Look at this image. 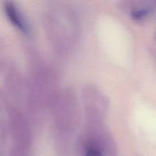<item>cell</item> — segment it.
I'll use <instances>...</instances> for the list:
<instances>
[{"mask_svg": "<svg viewBox=\"0 0 156 156\" xmlns=\"http://www.w3.org/2000/svg\"><path fill=\"white\" fill-rule=\"evenodd\" d=\"M77 18L74 10L66 5L53 6L46 13V31L57 53L66 54L76 46L79 35Z\"/></svg>", "mask_w": 156, "mask_h": 156, "instance_id": "1", "label": "cell"}, {"mask_svg": "<svg viewBox=\"0 0 156 156\" xmlns=\"http://www.w3.org/2000/svg\"><path fill=\"white\" fill-rule=\"evenodd\" d=\"M51 108L58 134L62 135L64 140L69 141L79 120L77 102L74 95L68 91L58 93Z\"/></svg>", "mask_w": 156, "mask_h": 156, "instance_id": "3", "label": "cell"}, {"mask_svg": "<svg viewBox=\"0 0 156 156\" xmlns=\"http://www.w3.org/2000/svg\"><path fill=\"white\" fill-rule=\"evenodd\" d=\"M9 129L13 146L29 150L31 143V132L28 121L17 108L9 111Z\"/></svg>", "mask_w": 156, "mask_h": 156, "instance_id": "5", "label": "cell"}, {"mask_svg": "<svg viewBox=\"0 0 156 156\" xmlns=\"http://www.w3.org/2000/svg\"><path fill=\"white\" fill-rule=\"evenodd\" d=\"M80 156H117L115 141L105 123H86L84 133L78 139Z\"/></svg>", "mask_w": 156, "mask_h": 156, "instance_id": "2", "label": "cell"}, {"mask_svg": "<svg viewBox=\"0 0 156 156\" xmlns=\"http://www.w3.org/2000/svg\"><path fill=\"white\" fill-rule=\"evenodd\" d=\"M86 123H105L109 102L105 94L97 87L88 85L82 91Z\"/></svg>", "mask_w": 156, "mask_h": 156, "instance_id": "4", "label": "cell"}, {"mask_svg": "<svg viewBox=\"0 0 156 156\" xmlns=\"http://www.w3.org/2000/svg\"><path fill=\"white\" fill-rule=\"evenodd\" d=\"M5 14L11 23L22 33L28 31L27 20L18 6L12 2H5L3 5Z\"/></svg>", "mask_w": 156, "mask_h": 156, "instance_id": "6", "label": "cell"}, {"mask_svg": "<svg viewBox=\"0 0 156 156\" xmlns=\"http://www.w3.org/2000/svg\"><path fill=\"white\" fill-rule=\"evenodd\" d=\"M130 15L133 19L141 21L149 16L151 12V8L149 5L140 2H132L129 6Z\"/></svg>", "mask_w": 156, "mask_h": 156, "instance_id": "7", "label": "cell"}]
</instances>
